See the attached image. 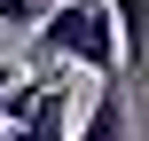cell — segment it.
I'll use <instances>...</instances> for the list:
<instances>
[{"label":"cell","mask_w":149,"mask_h":141,"mask_svg":"<svg viewBox=\"0 0 149 141\" xmlns=\"http://www.w3.org/2000/svg\"><path fill=\"white\" fill-rule=\"evenodd\" d=\"M39 63H86L94 78H118L126 55H118V16L110 0H55L39 24H31V71Z\"/></svg>","instance_id":"obj_1"},{"label":"cell","mask_w":149,"mask_h":141,"mask_svg":"<svg viewBox=\"0 0 149 141\" xmlns=\"http://www.w3.org/2000/svg\"><path fill=\"white\" fill-rule=\"evenodd\" d=\"M118 16V55L134 63V78H149V0H110Z\"/></svg>","instance_id":"obj_4"},{"label":"cell","mask_w":149,"mask_h":141,"mask_svg":"<svg viewBox=\"0 0 149 141\" xmlns=\"http://www.w3.org/2000/svg\"><path fill=\"white\" fill-rule=\"evenodd\" d=\"M8 141H71V63L47 78V94L31 102V118H16Z\"/></svg>","instance_id":"obj_2"},{"label":"cell","mask_w":149,"mask_h":141,"mask_svg":"<svg viewBox=\"0 0 149 141\" xmlns=\"http://www.w3.org/2000/svg\"><path fill=\"white\" fill-rule=\"evenodd\" d=\"M71 141H134V110H126V86L118 78L94 86V102H86V118H79Z\"/></svg>","instance_id":"obj_3"},{"label":"cell","mask_w":149,"mask_h":141,"mask_svg":"<svg viewBox=\"0 0 149 141\" xmlns=\"http://www.w3.org/2000/svg\"><path fill=\"white\" fill-rule=\"evenodd\" d=\"M39 16H47V8H39V0H0V24H24V31H31V24H39Z\"/></svg>","instance_id":"obj_5"},{"label":"cell","mask_w":149,"mask_h":141,"mask_svg":"<svg viewBox=\"0 0 149 141\" xmlns=\"http://www.w3.org/2000/svg\"><path fill=\"white\" fill-rule=\"evenodd\" d=\"M16 78H24V71H16V63H0V86H16Z\"/></svg>","instance_id":"obj_6"}]
</instances>
